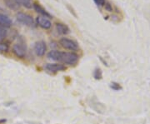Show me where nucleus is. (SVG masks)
<instances>
[{"instance_id":"f257e3e1","label":"nucleus","mask_w":150,"mask_h":124,"mask_svg":"<svg viewBox=\"0 0 150 124\" xmlns=\"http://www.w3.org/2000/svg\"><path fill=\"white\" fill-rule=\"evenodd\" d=\"M48 58L49 59L68 65H75L79 59V55L74 52H61L58 50L50 51L48 54Z\"/></svg>"},{"instance_id":"f03ea898","label":"nucleus","mask_w":150,"mask_h":124,"mask_svg":"<svg viewBox=\"0 0 150 124\" xmlns=\"http://www.w3.org/2000/svg\"><path fill=\"white\" fill-rule=\"evenodd\" d=\"M16 18L19 23H23V25H26L28 27H34L35 26L34 19L29 14L19 12L16 14Z\"/></svg>"},{"instance_id":"7ed1b4c3","label":"nucleus","mask_w":150,"mask_h":124,"mask_svg":"<svg viewBox=\"0 0 150 124\" xmlns=\"http://www.w3.org/2000/svg\"><path fill=\"white\" fill-rule=\"evenodd\" d=\"M59 44L65 49H68L70 51H73L74 53L75 51L79 50V44L75 41L68 38H62L59 40Z\"/></svg>"},{"instance_id":"20e7f679","label":"nucleus","mask_w":150,"mask_h":124,"mask_svg":"<svg viewBox=\"0 0 150 124\" xmlns=\"http://www.w3.org/2000/svg\"><path fill=\"white\" fill-rule=\"evenodd\" d=\"M12 49H13V53L14 54V55L19 58H23L26 56L27 48H26V45H24L23 43H16L13 46Z\"/></svg>"},{"instance_id":"39448f33","label":"nucleus","mask_w":150,"mask_h":124,"mask_svg":"<svg viewBox=\"0 0 150 124\" xmlns=\"http://www.w3.org/2000/svg\"><path fill=\"white\" fill-rule=\"evenodd\" d=\"M33 50L35 54L38 57H43L47 51V45L44 41H38L37 43H35Z\"/></svg>"},{"instance_id":"423d86ee","label":"nucleus","mask_w":150,"mask_h":124,"mask_svg":"<svg viewBox=\"0 0 150 124\" xmlns=\"http://www.w3.org/2000/svg\"><path fill=\"white\" fill-rule=\"evenodd\" d=\"M36 23L40 27L43 29H49L52 27V22L49 20V18L43 16H38L36 18Z\"/></svg>"},{"instance_id":"0eeeda50","label":"nucleus","mask_w":150,"mask_h":124,"mask_svg":"<svg viewBox=\"0 0 150 124\" xmlns=\"http://www.w3.org/2000/svg\"><path fill=\"white\" fill-rule=\"evenodd\" d=\"M45 68L51 73H58L61 71H64L66 67L61 63H48L45 65Z\"/></svg>"},{"instance_id":"6e6552de","label":"nucleus","mask_w":150,"mask_h":124,"mask_svg":"<svg viewBox=\"0 0 150 124\" xmlns=\"http://www.w3.org/2000/svg\"><path fill=\"white\" fill-rule=\"evenodd\" d=\"M13 21L10 18L4 13H0V26L3 27H9L12 26Z\"/></svg>"},{"instance_id":"1a4fd4ad","label":"nucleus","mask_w":150,"mask_h":124,"mask_svg":"<svg viewBox=\"0 0 150 124\" xmlns=\"http://www.w3.org/2000/svg\"><path fill=\"white\" fill-rule=\"evenodd\" d=\"M33 8H34V10L36 11L38 13L41 14V16L48 18H52L51 14H49L48 12L45 10L40 4H33Z\"/></svg>"},{"instance_id":"9d476101","label":"nucleus","mask_w":150,"mask_h":124,"mask_svg":"<svg viewBox=\"0 0 150 124\" xmlns=\"http://www.w3.org/2000/svg\"><path fill=\"white\" fill-rule=\"evenodd\" d=\"M55 27H56V30H57V32H58V33H59V34L66 35V34L69 33L70 32L69 27H68L66 24H64V23H56Z\"/></svg>"},{"instance_id":"9b49d317","label":"nucleus","mask_w":150,"mask_h":124,"mask_svg":"<svg viewBox=\"0 0 150 124\" xmlns=\"http://www.w3.org/2000/svg\"><path fill=\"white\" fill-rule=\"evenodd\" d=\"M14 1L18 6H23L28 9L32 8L33 4L32 0H14Z\"/></svg>"},{"instance_id":"f8f14e48","label":"nucleus","mask_w":150,"mask_h":124,"mask_svg":"<svg viewBox=\"0 0 150 124\" xmlns=\"http://www.w3.org/2000/svg\"><path fill=\"white\" fill-rule=\"evenodd\" d=\"M4 2H5L6 6H7L8 8H10L12 10L14 11L18 10L19 6L17 4L14 0H4Z\"/></svg>"},{"instance_id":"ddd939ff","label":"nucleus","mask_w":150,"mask_h":124,"mask_svg":"<svg viewBox=\"0 0 150 124\" xmlns=\"http://www.w3.org/2000/svg\"><path fill=\"white\" fill-rule=\"evenodd\" d=\"M8 49H9V47H8V45L7 43H4L0 42V52L6 53V52L8 51Z\"/></svg>"},{"instance_id":"4468645a","label":"nucleus","mask_w":150,"mask_h":124,"mask_svg":"<svg viewBox=\"0 0 150 124\" xmlns=\"http://www.w3.org/2000/svg\"><path fill=\"white\" fill-rule=\"evenodd\" d=\"M6 35H7V31L5 30V28L0 26V42L5 38Z\"/></svg>"},{"instance_id":"2eb2a0df","label":"nucleus","mask_w":150,"mask_h":124,"mask_svg":"<svg viewBox=\"0 0 150 124\" xmlns=\"http://www.w3.org/2000/svg\"><path fill=\"white\" fill-rule=\"evenodd\" d=\"M94 78L96 79H100L102 78V72L100 69L97 68L96 70L94 71Z\"/></svg>"},{"instance_id":"dca6fc26","label":"nucleus","mask_w":150,"mask_h":124,"mask_svg":"<svg viewBox=\"0 0 150 124\" xmlns=\"http://www.w3.org/2000/svg\"><path fill=\"white\" fill-rule=\"evenodd\" d=\"M98 7H103L106 4V0H93Z\"/></svg>"},{"instance_id":"f3484780","label":"nucleus","mask_w":150,"mask_h":124,"mask_svg":"<svg viewBox=\"0 0 150 124\" xmlns=\"http://www.w3.org/2000/svg\"><path fill=\"white\" fill-rule=\"evenodd\" d=\"M111 84H112V85H111V87H112V89H114V90H118V89H120V88H121L118 83H114V82H112V83H111Z\"/></svg>"},{"instance_id":"a211bd4d","label":"nucleus","mask_w":150,"mask_h":124,"mask_svg":"<svg viewBox=\"0 0 150 124\" xmlns=\"http://www.w3.org/2000/svg\"><path fill=\"white\" fill-rule=\"evenodd\" d=\"M104 6H105V8H106L108 11L111 12V11L112 10V6H111V4H105V5Z\"/></svg>"}]
</instances>
